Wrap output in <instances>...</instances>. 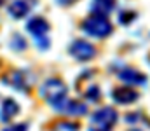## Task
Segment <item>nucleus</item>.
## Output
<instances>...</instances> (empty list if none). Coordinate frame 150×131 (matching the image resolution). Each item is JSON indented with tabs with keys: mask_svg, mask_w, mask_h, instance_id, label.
I'll list each match as a JSON object with an SVG mask.
<instances>
[{
	"mask_svg": "<svg viewBox=\"0 0 150 131\" xmlns=\"http://www.w3.org/2000/svg\"><path fill=\"white\" fill-rule=\"evenodd\" d=\"M40 93H42V98H44L45 101H49L54 108H58L59 105L65 103L68 89H67V86H65L59 79H49V81H45V84L42 86Z\"/></svg>",
	"mask_w": 150,
	"mask_h": 131,
	"instance_id": "obj_1",
	"label": "nucleus"
},
{
	"mask_svg": "<svg viewBox=\"0 0 150 131\" xmlns=\"http://www.w3.org/2000/svg\"><path fill=\"white\" fill-rule=\"evenodd\" d=\"M82 28H84L86 33H89V35H93V37H100V39H101V37H107V35L112 32V25H110L108 19H107L105 16H101V14H94V16L87 18V19L84 21Z\"/></svg>",
	"mask_w": 150,
	"mask_h": 131,
	"instance_id": "obj_2",
	"label": "nucleus"
},
{
	"mask_svg": "<svg viewBox=\"0 0 150 131\" xmlns=\"http://www.w3.org/2000/svg\"><path fill=\"white\" fill-rule=\"evenodd\" d=\"M28 32L35 37L37 45L40 49H47L49 47V39H47V32H49V23L44 18H33L32 21H28L26 25Z\"/></svg>",
	"mask_w": 150,
	"mask_h": 131,
	"instance_id": "obj_3",
	"label": "nucleus"
},
{
	"mask_svg": "<svg viewBox=\"0 0 150 131\" xmlns=\"http://www.w3.org/2000/svg\"><path fill=\"white\" fill-rule=\"evenodd\" d=\"M117 121V112L113 108H101L96 114H93L91 117V124L96 130H103V131H110L113 124Z\"/></svg>",
	"mask_w": 150,
	"mask_h": 131,
	"instance_id": "obj_4",
	"label": "nucleus"
},
{
	"mask_svg": "<svg viewBox=\"0 0 150 131\" xmlns=\"http://www.w3.org/2000/svg\"><path fill=\"white\" fill-rule=\"evenodd\" d=\"M70 52H72V56H75L77 59L87 61V59H91L96 54V49L89 42H86V40H75L72 44V47H70Z\"/></svg>",
	"mask_w": 150,
	"mask_h": 131,
	"instance_id": "obj_5",
	"label": "nucleus"
},
{
	"mask_svg": "<svg viewBox=\"0 0 150 131\" xmlns=\"http://www.w3.org/2000/svg\"><path fill=\"white\" fill-rule=\"evenodd\" d=\"M35 5V2L33 0H14L11 5H9V14L12 16V18H23V16H26L30 11H32V7Z\"/></svg>",
	"mask_w": 150,
	"mask_h": 131,
	"instance_id": "obj_6",
	"label": "nucleus"
},
{
	"mask_svg": "<svg viewBox=\"0 0 150 131\" xmlns=\"http://www.w3.org/2000/svg\"><path fill=\"white\" fill-rule=\"evenodd\" d=\"M113 98H115L117 103L126 105V103H133L138 98V93L134 89H131V87H117L113 91Z\"/></svg>",
	"mask_w": 150,
	"mask_h": 131,
	"instance_id": "obj_7",
	"label": "nucleus"
},
{
	"mask_svg": "<svg viewBox=\"0 0 150 131\" xmlns=\"http://www.w3.org/2000/svg\"><path fill=\"white\" fill-rule=\"evenodd\" d=\"M19 112V105L14 101V100H5L0 107V119L4 123H9L12 117H16Z\"/></svg>",
	"mask_w": 150,
	"mask_h": 131,
	"instance_id": "obj_8",
	"label": "nucleus"
},
{
	"mask_svg": "<svg viewBox=\"0 0 150 131\" xmlns=\"http://www.w3.org/2000/svg\"><path fill=\"white\" fill-rule=\"evenodd\" d=\"M56 110H59V112H63V114H70V115H82V114H86V105L67 98L65 103L59 105Z\"/></svg>",
	"mask_w": 150,
	"mask_h": 131,
	"instance_id": "obj_9",
	"label": "nucleus"
},
{
	"mask_svg": "<svg viewBox=\"0 0 150 131\" xmlns=\"http://www.w3.org/2000/svg\"><path fill=\"white\" fill-rule=\"evenodd\" d=\"M119 79L127 82V84H143L147 81V77L143 74H140L138 70H131V68H126L119 74Z\"/></svg>",
	"mask_w": 150,
	"mask_h": 131,
	"instance_id": "obj_10",
	"label": "nucleus"
},
{
	"mask_svg": "<svg viewBox=\"0 0 150 131\" xmlns=\"http://www.w3.org/2000/svg\"><path fill=\"white\" fill-rule=\"evenodd\" d=\"M25 72H12L11 74V77H9V81H11V86L18 87V89H21V91H28L30 89V82L25 79Z\"/></svg>",
	"mask_w": 150,
	"mask_h": 131,
	"instance_id": "obj_11",
	"label": "nucleus"
},
{
	"mask_svg": "<svg viewBox=\"0 0 150 131\" xmlns=\"http://www.w3.org/2000/svg\"><path fill=\"white\" fill-rule=\"evenodd\" d=\"M87 98H89L91 101H98V100H100V89H98V86H93L87 91Z\"/></svg>",
	"mask_w": 150,
	"mask_h": 131,
	"instance_id": "obj_12",
	"label": "nucleus"
},
{
	"mask_svg": "<svg viewBox=\"0 0 150 131\" xmlns=\"http://www.w3.org/2000/svg\"><path fill=\"white\" fill-rule=\"evenodd\" d=\"M26 124H14V126H9V128H5L4 131H26Z\"/></svg>",
	"mask_w": 150,
	"mask_h": 131,
	"instance_id": "obj_13",
	"label": "nucleus"
},
{
	"mask_svg": "<svg viewBox=\"0 0 150 131\" xmlns=\"http://www.w3.org/2000/svg\"><path fill=\"white\" fill-rule=\"evenodd\" d=\"M58 2H59V4H72L74 0H58Z\"/></svg>",
	"mask_w": 150,
	"mask_h": 131,
	"instance_id": "obj_14",
	"label": "nucleus"
},
{
	"mask_svg": "<svg viewBox=\"0 0 150 131\" xmlns=\"http://www.w3.org/2000/svg\"><path fill=\"white\" fill-rule=\"evenodd\" d=\"M91 131H103V130H96V128H91Z\"/></svg>",
	"mask_w": 150,
	"mask_h": 131,
	"instance_id": "obj_15",
	"label": "nucleus"
},
{
	"mask_svg": "<svg viewBox=\"0 0 150 131\" xmlns=\"http://www.w3.org/2000/svg\"><path fill=\"white\" fill-rule=\"evenodd\" d=\"M0 5H2V0H0Z\"/></svg>",
	"mask_w": 150,
	"mask_h": 131,
	"instance_id": "obj_16",
	"label": "nucleus"
}]
</instances>
